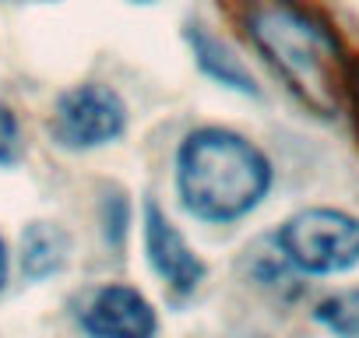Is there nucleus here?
Instances as JSON below:
<instances>
[{"instance_id":"obj_5","label":"nucleus","mask_w":359,"mask_h":338,"mask_svg":"<svg viewBox=\"0 0 359 338\" xmlns=\"http://www.w3.org/2000/svg\"><path fill=\"white\" fill-rule=\"evenodd\" d=\"M78 320L88 338H155L158 331L155 306L144 299V292L123 282L99 285L81 303Z\"/></svg>"},{"instance_id":"obj_9","label":"nucleus","mask_w":359,"mask_h":338,"mask_svg":"<svg viewBox=\"0 0 359 338\" xmlns=\"http://www.w3.org/2000/svg\"><path fill=\"white\" fill-rule=\"evenodd\" d=\"M313 320L334 338H359V289H341L313 306Z\"/></svg>"},{"instance_id":"obj_12","label":"nucleus","mask_w":359,"mask_h":338,"mask_svg":"<svg viewBox=\"0 0 359 338\" xmlns=\"http://www.w3.org/2000/svg\"><path fill=\"white\" fill-rule=\"evenodd\" d=\"M137 4H151V0H137Z\"/></svg>"},{"instance_id":"obj_10","label":"nucleus","mask_w":359,"mask_h":338,"mask_svg":"<svg viewBox=\"0 0 359 338\" xmlns=\"http://www.w3.org/2000/svg\"><path fill=\"white\" fill-rule=\"evenodd\" d=\"M22 155V130H18V116L0 106V165H15Z\"/></svg>"},{"instance_id":"obj_6","label":"nucleus","mask_w":359,"mask_h":338,"mask_svg":"<svg viewBox=\"0 0 359 338\" xmlns=\"http://www.w3.org/2000/svg\"><path fill=\"white\" fill-rule=\"evenodd\" d=\"M144 250H148V261L155 268V275L180 296L194 292L201 282H205V261L198 257V250L184 240V233H180L165 212L148 201L144 205Z\"/></svg>"},{"instance_id":"obj_8","label":"nucleus","mask_w":359,"mask_h":338,"mask_svg":"<svg viewBox=\"0 0 359 338\" xmlns=\"http://www.w3.org/2000/svg\"><path fill=\"white\" fill-rule=\"evenodd\" d=\"M67 254H71V240L53 222H32L22 233V271L29 278L57 275L67 264Z\"/></svg>"},{"instance_id":"obj_11","label":"nucleus","mask_w":359,"mask_h":338,"mask_svg":"<svg viewBox=\"0 0 359 338\" xmlns=\"http://www.w3.org/2000/svg\"><path fill=\"white\" fill-rule=\"evenodd\" d=\"M8 285V247H4V240H0V289Z\"/></svg>"},{"instance_id":"obj_4","label":"nucleus","mask_w":359,"mask_h":338,"mask_svg":"<svg viewBox=\"0 0 359 338\" xmlns=\"http://www.w3.org/2000/svg\"><path fill=\"white\" fill-rule=\"evenodd\" d=\"M50 127L64 148H99L123 134L127 106L109 85H74L57 99Z\"/></svg>"},{"instance_id":"obj_2","label":"nucleus","mask_w":359,"mask_h":338,"mask_svg":"<svg viewBox=\"0 0 359 338\" xmlns=\"http://www.w3.org/2000/svg\"><path fill=\"white\" fill-rule=\"evenodd\" d=\"M250 39L282 74L289 92L317 116H338L345 106L348 64L338 36L296 0H257Z\"/></svg>"},{"instance_id":"obj_3","label":"nucleus","mask_w":359,"mask_h":338,"mask_svg":"<svg viewBox=\"0 0 359 338\" xmlns=\"http://www.w3.org/2000/svg\"><path fill=\"white\" fill-rule=\"evenodd\" d=\"M275 250L299 275H345L359 264V215L341 208H303L278 226Z\"/></svg>"},{"instance_id":"obj_7","label":"nucleus","mask_w":359,"mask_h":338,"mask_svg":"<svg viewBox=\"0 0 359 338\" xmlns=\"http://www.w3.org/2000/svg\"><path fill=\"white\" fill-rule=\"evenodd\" d=\"M187 39H191V50H194L198 67H201L208 78H215L219 85L236 88V92H243V95H257L254 74L243 67V60H240L222 39H215V36H212L208 29H201V25H191Z\"/></svg>"},{"instance_id":"obj_1","label":"nucleus","mask_w":359,"mask_h":338,"mask_svg":"<svg viewBox=\"0 0 359 338\" xmlns=\"http://www.w3.org/2000/svg\"><path fill=\"white\" fill-rule=\"evenodd\" d=\"M271 158L229 127H198L180 141L176 191L194 219L229 226L247 219L271 191Z\"/></svg>"}]
</instances>
